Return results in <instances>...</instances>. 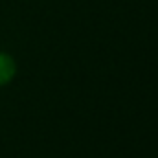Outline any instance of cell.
<instances>
[{
	"mask_svg": "<svg viewBox=\"0 0 158 158\" xmlns=\"http://www.w3.org/2000/svg\"><path fill=\"white\" fill-rule=\"evenodd\" d=\"M15 76V61L7 53H0V86L9 83Z\"/></svg>",
	"mask_w": 158,
	"mask_h": 158,
	"instance_id": "1",
	"label": "cell"
}]
</instances>
